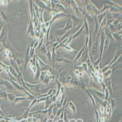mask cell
<instances>
[{
    "label": "cell",
    "instance_id": "cell-4",
    "mask_svg": "<svg viewBox=\"0 0 122 122\" xmlns=\"http://www.w3.org/2000/svg\"><path fill=\"white\" fill-rule=\"evenodd\" d=\"M25 85L27 86V88L29 89L32 91L33 93H39V94H42L41 93V91H40V88H41V86L43 84L42 82H41L40 83H38V84H31V83H29L28 82H27L25 80Z\"/></svg>",
    "mask_w": 122,
    "mask_h": 122
},
{
    "label": "cell",
    "instance_id": "cell-14",
    "mask_svg": "<svg viewBox=\"0 0 122 122\" xmlns=\"http://www.w3.org/2000/svg\"><path fill=\"white\" fill-rule=\"evenodd\" d=\"M56 62H60V63H63V64H67V63H70L71 61L67 58H57Z\"/></svg>",
    "mask_w": 122,
    "mask_h": 122
},
{
    "label": "cell",
    "instance_id": "cell-40",
    "mask_svg": "<svg viewBox=\"0 0 122 122\" xmlns=\"http://www.w3.org/2000/svg\"><path fill=\"white\" fill-rule=\"evenodd\" d=\"M19 122H28L27 119H22L19 121Z\"/></svg>",
    "mask_w": 122,
    "mask_h": 122
},
{
    "label": "cell",
    "instance_id": "cell-18",
    "mask_svg": "<svg viewBox=\"0 0 122 122\" xmlns=\"http://www.w3.org/2000/svg\"><path fill=\"white\" fill-rule=\"evenodd\" d=\"M83 21H84V24H83V26H84V28H85V30H86V34H87V35H89V25H88V22H87V20L85 19V18H83Z\"/></svg>",
    "mask_w": 122,
    "mask_h": 122
},
{
    "label": "cell",
    "instance_id": "cell-9",
    "mask_svg": "<svg viewBox=\"0 0 122 122\" xmlns=\"http://www.w3.org/2000/svg\"><path fill=\"white\" fill-rule=\"evenodd\" d=\"M4 56H5L6 58H9V59L14 57L13 52H12V51H11L10 50H9V49H6V48H5V49H4Z\"/></svg>",
    "mask_w": 122,
    "mask_h": 122
},
{
    "label": "cell",
    "instance_id": "cell-24",
    "mask_svg": "<svg viewBox=\"0 0 122 122\" xmlns=\"http://www.w3.org/2000/svg\"><path fill=\"white\" fill-rule=\"evenodd\" d=\"M28 64H29V67H30V70L32 71V73L33 74H34V75H35L36 71H37L36 66L32 65H31L30 63H28Z\"/></svg>",
    "mask_w": 122,
    "mask_h": 122
},
{
    "label": "cell",
    "instance_id": "cell-29",
    "mask_svg": "<svg viewBox=\"0 0 122 122\" xmlns=\"http://www.w3.org/2000/svg\"><path fill=\"white\" fill-rule=\"evenodd\" d=\"M45 71H41V74H40V81L41 82L43 81L44 78H45Z\"/></svg>",
    "mask_w": 122,
    "mask_h": 122
},
{
    "label": "cell",
    "instance_id": "cell-10",
    "mask_svg": "<svg viewBox=\"0 0 122 122\" xmlns=\"http://www.w3.org/2000/svg\"><path fill=\"white\" fill-rule=\"evenodd\" d=\"M26 100H30L29 97H16L15 99L14 100V101L12 102L14 104H17L18 102L19 101H26Z\"/></svg>",
    "mask_w": 122,
    "mask_h": 122
},
{
    "label": "cell",
    "instance_id": "cell-3",
    "mask_svg": "<svg viewBox=\"0 0 122 122\" xmlns=\"http://www.w3.org/2000/svg\"><path fill=\"white\" fill-rule=\"evenodd\" d=\"M120 57H121V45H119V46H118V50H117V51H116V55H115L114 58L111 61V63H110L107 66H106V67H105L104 69L101 70L102 73H104L105 71L109 70V68H110L111 66L113 64H114V63L118 60V59Z\"/></svg>",
    "mask_w": 122,
    "mask_h": 122
},
{
    "label": "cell",
    "instance_id": "cell-22",
    "mask_svg": "<svg viewBox=\"0 0 122 122\" xmlns=\"http://www.w3.org/2000/svg\"><path fill=\"white\" fill-rule=\"evenodd\" d=\"M54 105H55V103H53V104H52L50 106V107L48 108V114H47V116H48V118H49L50 116V115H51V114H52V109H53V108H54Z\"/></svg>",
    "mask_w": 122,
    "mask_h": 122
},
{
    "label": "cell",
    "instance_id": "cell-32",
    "mask_svg": "<svg viewBox=\"0 0 122 122\" xmlns=\"http://www.w3.org/2000/svg\"><path fill=\"white\" fill-rule=\"evenodd\" d=\"M9 3V1H0V4L3 6H7Z\"/></svg>",
    "mask_w": 122,
    "mask_h": 122
},
{
    "label": "cell",
    "instance_id": "cell-26",
    "mask_svg": "<svg viewBox=\"0 0 122 122\" xmlns=\"http://www.w3.org/2000/svg\"><path fill=\"white\" fill-rule=\"evenodd\" d=\"M27 120L28 122H37L39 119L37 118L33 117V116H30V117H28L27 118Z\"/></svg>",
    "mask_w": 122,
    "mask_h": 122
},
{
    "label": "cell",
    "instance_id": "cell-43",
    "mask_svg": "<svg viewBox=\"0 0 122 122\" xmlns=\"http://www.w3.org/2000/svg\"><path fill=\"white\" fill-rule=\"evenodd\" d=\"M3 70H4V69H3L2 68H0V73H1Z\"/></svg>",
    "mask_w": 122,
    "mask_h": 122
},
{
    "label": "cell",
    "instance_id": "cell-21",
    "mask_svg": "<svg viewBox=\"0 0 122 122\" xmlns=\"http://www.w3.org/2000/svg\"><path fill=\"white\" fill-rule=\"evenodd\" d=\"M113 70L112 69H109L106 71H105L104 73H103V77L104 78H109V75L112 73Z\"/></svg>",
    "mask_w": 122,
    "mask_h": 122
},
{
    "label": "cell",
    "instance_id": "cell-41",
    "mask_svg": "<svg viewBox=\"0 0 122 122\" xmlns=\"http://www.w3.org/2000/svg\"><path fill=\"white\" fill-rule=\"evenodd\" d=\"M7 122H17V121L16 120H15L13 118H12V119L11 120V121H7Z\"/></svg>",
    "mask_w": 122,
    "mask_h": 122
},
{
    "label": "cell",
    "instance_id": "cell-33",
    "mask_svg": "<svg viewBox=\"0 0 122 122\" xmlns=\"http://www.w3.org/2000/svg\"><path fill=\"white\" fill-rule=\"evenodd\" d=\"M56 100H57V97L55 95H53L52 96V103H55V101H56Z\"/></svg>",
    "mask_w": 122,
    "mask_h": 122
},
{
    "label": "cell",
    "instance_id": "cell-27",
    "mask_svg": "<svg viewBox=\"0 0 122 122\" xmlns=\"http://www.w3.org/2000/svg\"><path fill=\"white\" fill-rule=\"evenodd\" d=\"M120 21H121V17L120 16V17H118V18H116V19H114V22H113V25L114 26H117V25L119 23V22Z\"/></svg>",
    "mask_w": 122,
    "mask_h": 122
},
{
    "label": "cell",
    "instance_id": "cell-44",
    "mask_svg": "<svg viewBox=\"0 0 122 122\" xmlns=\"http://www.w3.org/2000/svg\"><path fill=\"white\" fill-rule=\"evenodd\" d=\"M2 46H1V45H0V48H2Z\"/></svg>",
    "mask_w": 122,
    "mask_h": 122
},
{
    "label": "cell",
    "instance_id": "cell-23",
    "mask_svg": "<svg viewBox=\"0 0 122 122\" xmlns=\"http://www.w3.org/2000/svg\"><path fill=\"white\" fill-rule=\"evenodd\" d=\"M109 43H110V40L108 39L107 37H106L105 41H104V52L108 48V47L109 45Z\"/></svg>",
    "mask_w": 122,
    "mask_h": 122
},
{
    "label": "cell",
    "instance_id": "cell-31",
    "mask_svg": "<svg viewBox=\"0 0 122 122\" xmlns=\"http://www.w3.org/2000/svg\"><path fill=\"white\" fill-rule=\"evenodd\" d=\"M1 15H2V19L4 20V21H7V20H8V17H7V16L4 14V12H1Z\"/></svg>",
    "mask_w": 122,
    "mask_h": 122
},
{
    "label": "cell",
    "instance_id": "cell-38",
    "mask_svg": "<svg viewBox=\"0 0 122 122\" xmlns=\"http://www.w3.org/2000/svg\"><path fill=\"white\" fill-rule=\"evenodd\" d=\"M75 122H83V119L78 118V119H77V120H75Z\"/></svg>",
    "mask_w": 122,
    "mask_h": 122
},
{
    "label": "cell",
    "instance_id": "cell-13",
    "mask_svg": "<svg viewBox=\"0 0 122 122\" xmlns=\"http://www.w3.org/2000/svg\"><path fill=\"white\" fill-rule=\"evenodd\" d=\"M16 96L15 93H7V100L9 101L10 102H13L14 100L15 99Z\"/></svg>",
    "mask_w": 122,
    "mask_h": 122
},
{
    "label": "cell",
    "instance_id": "cell-42",
    "mask_svg": "<svg viewBox=\"0 0 122 122\" xmlns=\"http://www.w3.org/2000/svg\"><path fill=\"white\" fill-rule=\"evenodd\" d=\"M69 122H75V120L74 118H70L69 119Z\"/></svg>",
    "mask_w": 122,
    "mask_h": 122
},
{
    "label": "cell",
    "instance_id": "cell-36",
    "mask_svg": "<svg viewBox=\"0 0 122 122\" xmlns=\"http://www.w3.org/2000/svg\"><path fill=\"white\" fill-rule=\"evenodd\" d=\"M54 121H55L52 118H48V120H47V122H54Z\"/></svg>",
    "mask_w": 122,
    "mask_h": 122
},
{
    "label": "cell",
    "instance_id": "cell-30",
    "mask_svg": "<svg viewBox=\"0 0 122 122\" xmlns=\"http://www.w3.org/2000/svg\"><path fill=\"white\" fill-rule=\"evenodd\" d=\"M108 28H109V30L111 31L113 33H114V32H115V30H116V27H115V26H114L112 24L111 25H108Z\"/></svg>",
    "mask_w": 122,
    "mask_h": 122
},
{
    "label": "cell",
    "instance_id": "cell-15",
    "mask_svg": "<svg viewBox=\"0 0 122 122\" xmlns=\"http://www.w3.org/2000/svg\"><path fill=\"white\" fill-rule=\"evenodd\" d=\"M39 52L42 54H47V52H48V48L47 46L45 45V44H43V45L39 49Z\"/></svg>",
    "mask_w": 122,
    "mask_h": 122
},
{
    "label": "cell",
    "instance_id": "cell-16",
    "mask_svg": "<svg viewBox=\"0 0 122 122\" xmlns=\"http://www.w3.org/2000/svg\"><path fill=\"white\" fill-rule=\"evenodd\" d=\"M47 48H48V52H47L46 55H47V57L48 58V60H49V64L50 65L51 64V60H52V52L50 51V49L49 45H48Z\"/></svg>",
    "mask_w": 122,
    "mask_h": 122
},
{
    "label": "cell",
    "instance_id": "cell-25",
    "mask_svg": "<svg viewBox=\"0 0 122 122\" xmlns=\"http://www.w3.org/2000/svg\"><path fill=\"white\" fill-rule=\"evenodd\" d=\"M105 93H104V101H108V98H109V92L108 91V89L106 88V89H105Z\"/></svg>",
    "mask_w": 122,
    "mask_h": 122
},
{
    "label": "cell",
    "instance_id": "cell-7",
    "mask_svg": "<svg viewBox=\"0 0 122 122\" xmlns=\"http://www.w3.org/2000/svg\"><path fill=\"white\" fill-rule=\"evenodd\" d=\"M3 85L6 87V89L9 92V93H12V91H14V86L8 80H5L3 79Z\"/></svg>",
    "mask_w": 122,
    "mask_h": 122
},
{
    "label": "cell",
    "instance_id": "cell-11",
    "mask_svg": "<svg viewBox=\"0 0 122 122\" xmlns=\"http://www.w3.org/2000/svg\"><path fill=\"white\" fill-rule=\"evenodd\" d=\"M112 36L114 37V40H117L118 41H120L121 40V30L118 31V32H114L112 33Z\"/></svg>",
    "mask_w": 122,
    "mask_h": 122
},
{
    "label": "cell",
    "instance_id": "cell-28",
    "mask_svg": "<svg viewBox=\"0 0 122 122\" xmlns=\"http://www.w3.org/2000/svg\"><path fill=\"white\" fill-rule=\"evenodd\" d=\"M62 47H63V48H65L66 50H69L70 52H76L73 48H71L70 47V45H65V44H64V45H62Z\"/></svg>",
    "mask_w": 122,
    "mask_h": 122
},
{
    "label": "cell",
    "instance_id": "cell-5",
    "mask_svg": "<svg viewBox=\"0 0 122 122\" xmlns=\"http://www.w3.org/2000/svg\"><path fill=\"white\" fill-rule=\"evenodd\" d=\"M104 83L106 85V88L108 89L111 96L113 95V88H112V81L109 78H104Z\"/></svg>",
    "mask_w": 122,
    "mask_h": 122
},
{
    "label": "cell",
    "instance_id": "cell-35",
    "mask_svg": "<svg viewBox=\"0 0 122 122\" xmlns=\"http://www.w3.org/2000/svg\"><path fill=\"white\" fill-rule=\"evenodd\" d=\"M0 122H7V121L5 119V118H1V119H0Z\"/></svg>",
    "mask_w": 122,
    "mask_h": 122
},
{
    "label": "cell",
    "instance_id": "cell-20",
    "mask_svg": "<svg viewBox=\"0 0 122 122\" xmlns=\"http://www.w3.org/2000/svg\"><path fill=\"white\" fill-rule=\"evenodd\" d=\"M0 98L7 99V92L4 90H0Z\"/></svg>",
    "mask_w": 122,
    "mask_h": 122
},
{
    "label": "cell",
    "instance_id": "cell-37",
    "mask_svg": "<svg viewBox=\"0 0 122 122\" xmlns=\"http://www.w3.org/2000/svg\"><path fill=\"white\" fill-rule=\"evenodd\" d=\"M4 25V24H2L1 25H0V33H1V32H2V30Z\"/></svg>",
    "mask_w": 122,
    "mask_h": 122
},
{
    "label": "cell",
    "instance_id": "cell-39",
    "mask_svg": "<svg viewBox=\"0 0 122 122\" xmlns=\"http://www.w3.org/2000/svg\"><path fill=\"white\" fill-rule=\"evenodd\" d=\"M56 122H64V120L63 119H57L56 120Z\"/></svg>",
    "mask_w": 122,
    "mask_h": 122
},
{
    "label": "cell",
    "instance_id": "cell-17",
    "mask_svg": "<svg viewBox=\"0 0 122 122\" xmlns=\"http://www.w3.org/2000/svg\"><path fill=\"white\" fill-rule=\"evenodd\" d=\"M29 4H30V10L31 19H32L33 18V13H34V8H33V1H32V0H30Z\"/></svg>",
    "mask_w": 122,
    "mask_h": 122
},
{
    "label": "cell",
    "instance_id": "cell-34",
    "mask_svg": "<svg viewBox=\"0 0 122 122\" xmlns=\"http://www.w3.org/2000/svg\"><path fill=\"white\" fill-rule=\"evenodd\" d=\"M0 115H1L3 118H4L5 116H4V113H3V111H2V109L1 108H0Z\"/></svg>",
    "mask_w": 122,
    "mask_h": 122
},
{
    "label": "cell",
    "instance_id": "cell-2",
    "mask_svg": "<svg viewBox=\"0 0 122 122\" xmlns=\"http://www.w3.org/2000/svg\"><path fill=\"white\" fill-rule=\"evenodd\" d=\"M73 21H72L71 19H69V18H68V20H67V23H66L65 26L63 28H62V29H60V30H58V31L56 32V35H57L58 37H62V36L64 35L68 31L70 30L73 29Z\"/></svg>",
    "mask_w": 122,
    "mask_h": 122
},
{
    "label": "cell",
    "instance_id": "cell-1",
    "mask_svg": "<svg viewBox=\"0 0 122 122\" xmlns=\"http://www.w3.org/2000/svg\"><path fill=\"white\" fill-rule=\"evenodd\" d=\"M8 30H9V27L4 25L2 32L0 33V45H2L4 48L10 50L14 53L16 50L12 48V45L9 42L8 37Z\"/></svg>",
    "mask_w": 122,
    "mask_h": 122
},
{
    "label": "cell",
    "instance_id": "cell-6",
    "mask_svg": "<svg viewBox=\"0 0 122 122\" xmlns=\"http://www.w3.org/2000/svg\"><path fill=\"white\" fill-rule=\"evenodd\" d=\"M35 27L34 25L32 23V19H30V22H29V26H28V29H27V34L30 36L31 38H35Z\"/></svg>",
    "mask_w": 122,
    "mask_h": 122
},
{
    "label": "cell",
    "instance_id": "cell-12",
    "mask_svg": "<svg viewBox=\"0 0 122 122\" xmlns=\"http://www.w3.org/2000/svg\"><path fill=\"white\" fill-rule=\"evenodd\" d=\"M85 92L87 93V94H88V97L90 98V99H91V102H92V104H93V107L94 108H96V101H95V99L93 98V96L91 95V93L88 91L87 89H85Z\"/></svg>",
    "mask_w": 122,
    "mask_h": 122
},
{
    "label": "cell",
    "instance_id": "cell-8",
    "mask_svg": "<svg viewBox=\"0 0 122 122\" xmlns=\"http://www.w3.org/2000/svg\"><path fill=\"white\" fill-rule=\"evenodd\" d=\"M68 106L69 108L72 111L73 114H76V106H75V104L72 101H70L68 103Z\"/></svg>",
    "mask_w": 122,
    "mask_h": 122
},
{
    "label": "cell",
    "instance_id": "cell-19",
    "mask_svg": "<svg viewBox=\"0 0 122 122\" xmlns=\"http://www.w3.org/2000/svg\"><path fill=\"white\" fill-rule=\"evenodd\" d=\"M94 20H95V30H94V32H93V35H95L96 33L99 30V24H98V20H97L96 16H95Z\"/></svg>",
    "mask_w": 122,
    "mask_h": 122
}]
</instances>
